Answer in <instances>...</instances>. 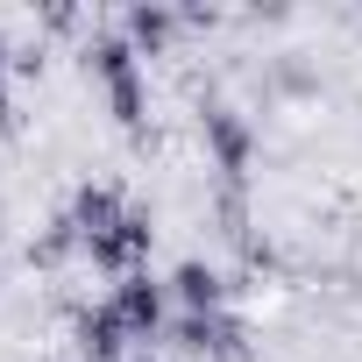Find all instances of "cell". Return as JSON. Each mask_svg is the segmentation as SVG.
<instances>
[{"label": "cell", "mask_w": 362, "mask_h": 362, "mask_svg": "<svg viewBox=\"0 0 362 362\" xmlns=\"http://www.w3.org/2000/svg\"><path fill=\"white\" fill-rule=\"evenodd\" d=\"M0 249H8V206H0Z\"/></svg>", "instance_id": "14"}, {"label": "cell", "mask_w": 362, "mask_h": 362, "mask_svg": "<svg viewBox=\"0 0 362 362\" xmlns=\"http://www.w3.org/2000/svg\"><path fill=\"white\" fill-rule=\"evenodd\" d=\"M36 29H43V36H86V29H93V15H86V8H71V0H57V8H36Z\"/></svg>", "instance_id": "12"}, {"label": "cell", "mask_w": 362, "mask_h": 362, "mask_svg": "<svg viewBox=\"0 0 362 362\" xmlns=\"http://www.w3.org/2000/svg\"><path fill=\"white\" fill-rule=\"evenodd\" d=\"M170 305L177 313H228V298H235V277H228V263H206V256H185V263H170Z\"/></svg>", "instance_id": "6"}, {"label": "cell", "mask_w": 362, "mask_h": 362, "mask_svg": "<svg viewBox=\"0 0 362 362\" xmlns=\"http://www.w3.org/2000/svg\"><path fill=\"white\" fill-rule=\"evenodd\" d=\"M163 341L192 362H256V320H242L235 305L228 313H177L163 327Z\"/></svg>", "instance_id": "2"}, {"label": "cell", "mask_w": 362, "mask_h": 362, "mask_svg": "<svg viewBox=\"0 0 362 362\" xmlns=\"http://www.w3.org/2000/svg\"><path fill=\"white\" fill-rule=\"evenodd\" d=\"M22 263H29L36 277H64L71 263H86V235H78V221H71V214L57 206V214H50V221L36 228V242L22 249Z\"/></svg>", "instance_id": "9"}, {"label": "cell", "mask_w": 362, "mask_h": 362, "mask_svg": "<svg viewBox=\"0 0 362 362\" xmlns=\"http://www.w3.org/2000/svg\"><path fill=\"white\" fill-rule=\"evenodd\" d=\"M64 327H71V355H78V362H128V355H135V348H128L135 334L121 327V313H114L107 298H100V305H71Z\"/></svg>", "instance_id": "5"}, {"label": "cell", "mask_w": 362, "mask_h": 362, "mask_svg": "<svg viewBox=\"0 0 362 362\" xmlns=\"http://www.w3.org/2000/svg\"><path fill=\"white\" fill-rule=\"evenodd\" d=\"M156 235H163V228H156V214H149L142 199H128V214H121L107 235H93V242H86V270H100V277H114V284H121V277L149 270Z\"/></svg>", "instance_id": "3"}, {"label": "cell", "mask_w": 362, "mask_h": 362, "mask_svg": "<svg viewBox=\"0 0 362 362\" xmlns=\"http://www.w3.org/2000/svg\"><path fill=\"white\" fill-rule=\"evenodd\" d=\"M121 36L135 43V57H177V36H185V15L170 0H128L121 8Z\"/></svg>", "instance_id": "7"}, {"label": "cell", "mask_w": 362, "mask_h": 362, "mask_svg": "<svg viewBox=\"0 0 362 362\" xmlns=\"http://www.w3.org/2000/svg\"><path fill=\"white\" fill-rule=\"evenodd\" d=\"M64 214H71V221H78V235L93 242V235H107V228L128 214V192L114 185V177H78L71 199H64Z\"/></svg>", "instance_id": "10"}, {"label": "cell", "mask_w": 362, "mask_h": 362, "mask_svg": "<svg viewBox=\"0 0 362 362\" xmlns=\"http://www.w3.org/2000/svg\"><path fill=\"white\" fill-rule=\"evenodd\" d=\"M107 305L121 313V327L149 348V341H163V327H170V284L163 277H149V270H135V277H121L114 291H107Z\"/></svg>", "instance_id": "4"}, {"label": "cell", "mask_w": 362, "mask_h": 362, "mask_svg": "<svg viewBox=\"0 0 362 362\" xmlns=\"http://www.w3.org/2000/svg\"><path fill=\"white\" fill-rule=\"evenodd\" d=\"M71 57H78V71H86V78H100V86H114V78L142 71V57H135V43L121 36V22H93V29L71 43Z\"/></svg>", "instance_id": "8"}, {"label": "cell", "mask_w": 362, "mask_h": 362, "mask_svg": "<svg viewBox=\"0 0 362 362\" xmlns=\"http://www.w3.org/2000/svg\"><path fill=\"white\" fill-rule=\"evenodd\" d=\"M107 93V121L121 128V135H142L149 128V71H128V78H114V86H100Z\"/></svg>", "instance_id": "11"}, {"label": "cell", "mask_w": 362, "mask_h": 362, "mask_svg": "<svg viewBox=\"0 0 362 362\" xmlns=\"http://www.w3.org/2000/svg\"><path fill=\"white\" fill-rule=\"evenodd\" d=\"M192 121H199V149H206V170H214V185H256V156H263V135H256V121L242 114V107H228V100H199L192 107Z\"/></svg>", "instance_id": "1"}, {"label": "cell", "mask_w": 362, "mask_h": 362, "mask_svg": "<svg viewBox=\"0 0 362 362\" xmlns=\"http://www.w3.org/2000/svg\"><path fill=\"white\" fill-rule=\"evenodd\" d=\"M128 362H163V355H156V348H135V355H128Z\"/></svg>", "instance_id": "13"}]
</instances>
